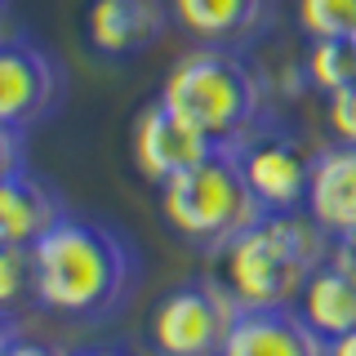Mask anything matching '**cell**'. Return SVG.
I'll use <instances>...</instances> for the list:
<instances>
[{"label":"cell","mask_w":356,"mask_h":356,"mask_svg":"<svg viewBox=\"0 0 356 356\" xmlns=\"http://www.w3.org/2000/svg\"><path fill=\"white\" fill-rule=\"evenodd\" d=\"M352 44H356V36H352Z\"/></svg>","instance_id":"obj_26"},{"label":"cell","mask_w":356,"mask_h":356,"mask_svg":"<svg viewBox=\"0 0 356 356\" xmlns=\"http://www.w3.org/2000/svg\"><path fill=\"white\" fill-rule=\"evenodd\" d=\"M9 339H14V325H9V316H0V352L9 348Z\"/></svg>","instance_id":"obj_24"},{"label":"cell","mask_w":356,"mask_h":356,"mask_svg":"<svg viewBox=\"0 0 356 356\" xmlns=\"http://www.w3.org/2000/svg\"><path fill=\"white\" fill-rule=\"evenodd\" d=\"M63 98V67L27 40H0V129L27 134Z\"/></svg>","instance_id":"obj_7"},{"label":"cell","mask_w":356,"mask_h":356,"mask_svg":"<svg viewBox=\"0 0 356 356\" xmlns=\"http://www.w3.org/2000/svg\"><path fill=\"white\" fill-rule=\"evenodd\" d=\"M31 298L72 321L107 316L125 303L138 254L116 227L85 214H63L44 236L31 245Z\"/></svg>","instance_id":"obj_1"},{"label":"cell","mask_w":356,"mask_h":356,"mask_svg":"<svg viewBox=\"0 0 356 356\" xmlns=\"http://www.w3.org/2000/svg\"><path fill=\"white\" fill-rule=\"evenodd\" d=\"M76 356H138L129 348H89V352H76Z\"/></svg>","instance_id":"obj_22"},{"label":"cell","mask_w":356,"mask_h":356,"mask_svg":"<svg viewBox=\"0 0 356 356\" xmlns=\"http://www.w3.org/2000/svg\"><path fill=\"white\" fill-rule=\"evenodd\" d=\"M263 81L236 49H200L183 54L161 81V103L187 120L200 138H209L218 152H232L250 134L263 111Z\"/></svg>","instance_id":"obj_3"},{"label":"cell","mask_w":356,"mask_h":356,"mask_svg":"<svg viewBox=\"0 0 356 356\" xmlns=\"http://www.w3.org/2000/svg\"><path fill=\"white\" fill-rule=\"evenodd\" d=\"M250 192L259 196V205L267 214H294L307 205V183H312V161L316 152L298 138L294 129L259 120L245 138L232 147Z\"/></svg>","instance_id":"obj_6"},{"label":"cell","mask_w":356,"mask_h":356,"mask_svg":"<svg viewBox=\"0 0 356 356\" xmlns=\"http://www.w3.org/2000/svg\"><path fill=\"white\" fill-rule=\"evenodd\" d=\"M0 40H9V36H5V31H0Z\"/></svg>","instance_id":"obj_25"},{"label":"cell","mask_w":356,"mask_h":356,"mask_svg":"<svg viewBox=\"0 0 356 356\" xmlns=\"http://www.w3.org/2000/svg\"><path fill=\"white\" fill-rule=\"evenodd\" d=\"M334 250H339V254H348V259L356 263V232H352V236H343V241H334Z\"/></svg>","instance_id":"obj_23"},{"label":"cell","mask_w":356,"mask_h":356,"mask_svg":"<svg viewBox=\"0 0 356 356\" xmlns=\"http://www.w3.org/2000/svg\"><path fill=\"white\" fill-rule=\"evenodd\" d=\"M334 241L307 209L263 214L222 250V281L241 307H294L307 276L330 259Z\"/></svg>","instance_id":"obj_2"},{"label":"cell","mask_w":356,"mask_h":356,"mask_svg":"<svg viewBox=\"0 0 356 356\" xmlns=\"http://www.w3.org/2000/svg\"><path fill=\"white\" fill-rule=\"evenodd\" d=\"M303 81L321 94H339L356 81V44L352 40H312L303 58Z\"/></svg>","instance_id":"obj_15"},{"label":"cell","mask_w":356,"mask_h":356,"mask_svg":"<svg viewBox=\"0 0 356 356\" xmlns=\"http://www.w3.org/2000/svg\"><path fill=\"white\" fill-rule=\"evenodd\" d=\"M22 298H31V254L0 241V316H9Z\"/></svg>","instance_id":"obj_17"},{"label":"cell","mask_w":356,"mask_h":356,"mask_svg":"<svg viewBox=\"0 0 356 356\" xmlns=\"http://www.w3.org/2000/svg\"><path fill=\"white\" fill-rule=\"evenodd\" d=\"M330 356H356V330L343 334V339H334L330 343Z\"/></svg>","instance_id":"obj_21"},{"label":"cell","mask_w":356,"mask_h":356,"mask_svg":"<svg viewBox=\"0 0 356 356\" xmlns=\"http://www.w3.org/2000/svg\"><path fill=\"white\" fill-rule=\"evenodd\" d=\"M218 356H330V343L294 307H241Z\"/></svg>","instance_id":"obj_9"},{"label":"cell","mask_w":356,"mask_h":356,"mask_svg":"<svg viewBox=\"0 0 356 356\" xmlns=\"http://www.w3.org/2000/svg\"><path fill=\"white\" fill-rule=\"evenodd\" d=\"M209 152H218V147L209 138H200L187 120H178L161 98L143 107L129 125V161H134V170L156 187H165L183 170H192Z\"/></svg>","instance_id":"obj_8"},{"label":"cell","mask_w":356,"mask_h":356,"mask_svg":"<svg viewBox=\"0 0 356 356\" xmlns=\"http://www.w3.org/2000/svg\"><path fill=\"white\" fill-rule=\"evenodd\" d=\"M63 214L67 209H63L58 192H54L44 178L31 174L27 165L0 178V241L5 245L31 250Z\"/></svg>","instance_id":"obj_14"},{"label":"cell","mask_w":356,"mask_h":356,"mask_svg":"<svg viewBox=\"0 0 356 356\" xmlns=\"http://www.w3.org/2000/svg\"><path fill=\"white\" fill-rule=\"evenodd\" d=\"M241 316V298L222 276H196L156 298L147 339L156 356H218Z\"/></svg>","instance_id":"obj_5"},{"label":"cell","mask_w":356,"mask_h":356,"mask_svg":"<svg viewBox=\"0 0 356 356\" xmlns=\"http://www.w3.org/2000/svg\"><path fill=\"white\" fill-rule=\"evenodd\" d=\"M14 170H22V134L0 129V178Z\"/></svg>","instance_id":"obj_19"},{"label":"cell","mask_w":356,"mask_h":356,"mask_svg":"<svg viewBox=\"0 0 356 356\" xmlns=\"http://www.w3.org/2000/svg\"><path fill=\"white\" fill-rule=\"evenodd\" d=\"M294 14L307 40H352L356 36V0H294Z\"/></svg>","instance_id":"obj_16"},{"label":"cell","mask_w":356,"mask_h":356,"mask_svg":"<svg viewBox=\"0 0 356 356\" xmlns=\"http://www.w3.org/2000/svg\"><path fill=\"white\" fill-rule=\"evenodd\" d=\"M0 356H67V352H58V348H49V343H36V339H9V348L0 352Z\"/></svg>","instance_id":"obj_20"},{"label":"cell","mask_w":356,"mask_h":356,"mask_svg":"<svg viewBox=\"0 0 356 356\" xmlns=\"http://www.w3.org/2000/svg\"><path fill=\"white\" fill-rule=\"evenodd\" d=\"M174 18L192 40L209 49H245L263 36L272 0H174Z\"/></svg>","instance_id":"obj_12"},{"label":"cell","mask_w":356,"mask_h":356,"mask_svg":"<svg viewBox=\"0 0 356 356\" xmlns=\"http://www.w3.org/2000/svg\"><path fill=\"white\" fill-rule=\"evenodd\" d=\"M294 312L325 343L352 334L356 330V263L348 259V254L330 250V259L307 276V285H303V294H298Z\"/></svg>","instance_id":"obj_13"},{"label":"cell","mask_w":356,"mask_h":356,"mask_svg":"<svg viewBox=\"0 0 356 356\" xmlns=\"http://www.w3.org/2000/svg\"><path fill=\"white\" fill-rule=\"evenodd\" d=\"M303 209L316 218V227L330 241H343L356 232V147L334 143V147L316 152Z\"/></svg>","instance_id":"obj_11"},{"label":"cell","mask_w":356,"mask_h":356,"mask_svg":"<svg viewBox=\"0 0 356 356\" xmlns=\"http://www.w3.org/2000/svg\"><path fill=\"white\" fill-rule=\"evenodd\" d=\"M325 120H330L334 143H348V147H356V81L348 89H339V94L325 98Z\"/></svg>","instance_id":"obj_18"},{"label":"cell","mask_w":356,"mask_h":356,"mask_svg":"<svg viewBox=\"0 0 356 356\" xmlns=\"http://www.w3.org/2000/svg\"><path fill=\"white\" fill-rule=\"evenodd\" d=\"M165 31V9L156 0H89L85 40L103 58H134L152 49Z\"/></svg>","instance_id":"obj_10"},{"label":"cell","mask_w":356,"mask_h":356,"mask_svg":"<svg viewBox=\"0 0 356 356\" xmlns=\"http://www.w3.org/2000/svg\"><path fill=\"white\" fill-rule=\"evenodd\" d=\"M161 214L187 245L222 254L241 232H250L267 209L250 192L232 152H209L192 170L161 187Z\"/></svg>","instance_id":"obj_4"}]
</instances>
